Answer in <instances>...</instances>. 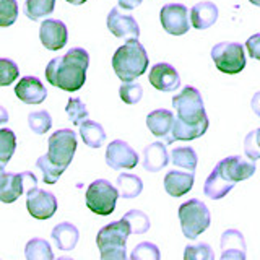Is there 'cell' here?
<instances>
[{
	"label": "cell",
	"instance_id": "cell-29",
	"mask_svg": "<svg viewBox=\"0 0 260 260\" xmlns=\"http://www.w3.org/2000/svg\"><path fill=\"white\" fill-rule=\"evenodd\" d=\"M171 161L177 168H184L187 171H195L197 168V153L190 146H177L171 151Z\"/></svg>",
	"mask_w": 260,
	"mask_h": 260
},
{
	"label": "cell",
	"instance_id": "cell-26",
	"mask_svg": "<svg viewBox=\"0 0 260 260\" xmlns=\"http://www.w3.org/2000/svg\"><path fill=\"white\" fill-rule=\"evenodd\" d=\"M80 135L83 138L85 145H88L89 148H100L106 140V132L103 125L89 119H86L83 124H80Z\"/></svg>",
	"mask_w": 260,
	"mask_h": 260
},
{
	"label": "cell",
	"instance_id": "cell-37",
	"mask_svg": "<svg viewBox=\"0 0 260 260\" xmlns=\"http://www.w3.org/2000/svg\"><path fill=\"white\" fill-rule=\"evenodd\" d=\"M20 70L13 60L0 57V86H8L18 78Z\"/></svg>",
	"mask_w": 260,
	"mask_h": 260
},
{
	"label": "cell",
	"instance_id": "cell-14",
	"mask_svg": "<svg viewBox=\"0 0 260 260\" xmlns=\"http://www.w3.org/2000/svg\"><path fill=\"white\" fill-rule=\"evenodd\" d=\"M108 28L119 39H138L140 28L132 15L122 13L119 8H112L108 15Z\"/></svg>",
	"mask_w": 260,
	"mask_h": 260
},
{
	"label": "cell",
	"instance_id": "cell-4",
	"mask_svg": "<svg viewBox=\"0 0 260 260\" xmlns=\"http://www.w3.org/2000/svg\"><path fill=\"white\" fill-rule=\"evenodd\" d=\"M179 219L185 238L197 239L199 236L208 230L210 211L207 205L199 199H192L179 207Z\"/></svg>",
	"mask_w": 260,
	"mask_h": 260
},
{
	"label": "cell",
	"instance_id": "cell-25",
	"mask_svg": "<svg viewBox=\"0 0 260 260\" xmlns=\"http://www.w3.org/2000/svg\"><path fill=\"white\" fill-rule=\"evenodd\" d=\"M233 187H234V184L230 182V181H226V179L223 177V174L219 173V169L215 166V169L211 171V174L205 181L203 192H205L207 197L218 200V199H223L224 195L233 189Z\"/></svg>",
	"mask_w": 260,
	"mask_h": 260
},
{
	"label": "cell",
	"instance_id": "cell-32",
	"mask_svg": "<svg viewBox=\"0 0 260 260\" xmlns=\"http://www.w3.org/2000/svg\"><path fill=\"white\" fill-rule=\"evenodd\" d=\"M36 166H38V169L41 171V173H43V181L46 184H49V185H52V184H55L57 181H59V177L63 174V171H65V169H62L59 166H55L54 162L47 158V154L41 156L36 161Z\"/></svg>",
	"mask_w": 260,
	"mask_h": 260
},
{
	"label": "cell",
	"instance_id": "cell-9",
	"mask_svg": "<svg viewBox=\"0 0 260 260\" xmlns=\"http://www.w3.org/2000/svg\"><path fill=\"white\" fill-rule=\"evenodd\" d=\"M159 20L166 32L173 36H182L189 31V10L182 4H168L161 8Z\"/></svg>",
	"mask_w": 260,
	"mask_h": 260
},
{
	"label": "cell",
	"instance_id": "cell-24",
	"mask_svg": "<svg viewBox=\"0 0 260 260\" xmlns=\"http://www.w3.org/2000/svg\"><path fill=\"white\" fill-rule=\"evenodd\" d=\"M24 193V182H23V173H7L2 184H0V202L4 203H13L18 200Z\"/></svg>",
	"mask_w": 260,
	"mask_h": 260
},
{
	"label": "cell",
	"instance_id": "cell-12",
	"mask_svg": "<svg viewBox=\"0 0 260 260\" xmlns=\"http://www.w3.org/2000/svg\"><path fill=\"white\" fill-rule=\"evenodd\" d=\"M216 168L219 169V173L223 174L226 181H230L233 184L239 181H246L250 176H254L255 173V162L252 159H246L242 156H230L224 158L223 161H219Z\"/></svg>",
	"mask_w": 260,
	"mask_h": 260
},
{
	"label": "cell",
	"instance_id": "cell-18",
	"mask_svg": "<svg viewBox=\"0 0 260 260\" xmlns=\"http://www.w3.org/2000/svg\"><path fill=\"white\" fill-rule=\"evenodd\" d=\"M221 258H246V241L238 230H228L223 233Z\"/></svg>",
	"mask_w": 260,
	"mask_h": 260
},
{
	"label": "cell",
	"instance_id": "cell-31",
	"mask_svg": "<svg viewBox=\"0 0 260 260\" xmlns=\"http://www.w3.org/2000/svg\"><path fill=\"white\" fill-rule=\"evenodd\" d=\"M16 148V137L12 128H0V165L7 166Z\"/></svg>",
	"mask_w": 260,
	"mask_h": 260
},
{
	"label": "cell",
	"instance_id": "cell-46",
	"mask_svg": "<svg viewBox=\"0 0 260 260\" xmlns=\"http://www.w3.org/2000/svg\"><path fill=\"white\" fill-rule=\"evenodd\" d=\"M65 2H69L72 5H81V4H85L86 0H65Z\"/></svg>",
	"mask_w": 260,
	"mask_h": 260
},
{
	"label": "cell",
	"instance_id": "cell-48",
	"mask_svg": "<svg viewBox=\"0 0 260 260\" xmlns=\"http://www.w3.org/2000/svg\"><path fill=\"white\" fill-rule=\"evenodd\" d=\"M250 4H254V5H257V7H260V0H249Z\"/></svg>",
	"mask_w": 260,
	"mask_h": 260
},
{
	"label": "cell",
	"instance_id": "cell-2",
	"mask_svg": "<svg viewBox=\"0 0 260 260\" xmlns=\"http://www.w3.org/2000/svg\"><path fill=\"white\" fill-rule=\"evenodd\" d=\"M148 55L138 39H128L112 55V67L122 81H134L146 72Z\"/></svg>",
	"mask_w": 260,
	"mask_h": 260
},
{
	"label": "cell",
	"instance_id": "cell-11",
	"mask_svg": "<svg viewBox=\"0 0 260 260\" xmlns=\"http://www.w3.org/2000/svg\"><path fill=\"white\" fill-rule=\"evenodd\" d=\"M26 195V208L32 218L49 219L51 216H54V213L57 211V199L54 193L36 187V189L29 190Z\"/></svg>",
	"mask_w": 260,
	"mask_h": 260
},
{
	"label": "cell",
	"instance_id": "cell-45",
	"mask_svg": "<svg viewBox=\"0 0 260 260\" xmlns=\"http://www.w3.org/2000/svg\"><path fill=\"white\" fill-rule=\"evenodd\" d=\"M5 122H8V112L4 106H0V124H5Z\"/></svg>",
	"mask_w": 260,
	"mask_h": 260
},
{
	"label": "cell",
	"instance_id": "cell-40",
	"mask_svg": "<svg viewBox=\"0 0 260 260\" xmlns=\"http://www.w3.org/2000/svg\"><path fill=\"white\" fill-rule=\"evenodd\" d=\"M184 257L187 260H193V258L211 260V258H215V254H213V250H211V247L208 246V244L200 242V244H195V246H187Z\"/></svg>",
	"mask_w": 260,
	"mask_h": 260
},
{
	"label": "cell",
	"instance_id": "cell-41",
	"mask_svg": "<svg viewBox=\"0 0 260 260\" xmlns=\"http://www.w3.org/2000/svg\"><path fill=\"white\" fill-rule=\"evenodd\" d=\"M130 257H132L134 260H137V258H159V250L151 242H140L134 249Z\"/></svg>",
	"mask_w": 260,
	"mask_h": 260
},
{
	"label": "cell",
	"instance_id": "cell-38",
	"mask_svg": "<svg viewBox=\"0 0 260 260\" xmlns=\"http://www.w3.org/2000/svg\"><path fill=\"white\" fill-rule=\"evenodd\" d=\"M120 100L125 104H137L143 96V88L140 83H134V81H124V85L119 89Z\"/></svg>",
	"mask_w": 260,
	"mask_h": 260
},
{
	"label": "cell",
	"instance_id": "cell-43",
	"mask_svg": "<svg viewBox=\"0 0 260 260\" xmlns=\"http://www.w3.org/2000/svg\"><path fill=\"white\" fill-rule=\"evenodd\" d=\"M143 0H119V7L124 8V10H134L138 5H140Z\"/></svg>",
	"mask_w": 260,
	"mask_h": 260
},
{
	"label": "cell",
	"instance_id": "cell-27",
	"mask_svg": "<svg viewBox=\"0 0 260 260\" xmlns=\"http://www.w3.org/2000/svg\"><path fill=\"white\" fill-rule=\"evenodd\" d=\"M117 190H119L120 197L134 199V197H138V195L142 193L143 182H142V179L135 174L122 173L117 177Z\"/></svg>",
	"mask_w": 260,
	"mask_h": 260
},
{
	"label": "cell",
	"instance_id": "cell-16",
	"mask_svg": "<svg viewBox=\"0 0 260 260\" xmlns=\"http://www.w3.org/2000/svg\"><path fill=\"white\" fill-rule=\"evenodd\" d=\"M15 94L24 104H41L47 98V89L36 77H23L15 86Z\"/></svg>",
	"mask_w": 260,
	"mask_h": 260
},
{
	"label": "cell",
	"instance_id": "cell-7",
	"mask_svg": "<svg viewBox=\"0 0 260 260\" xmlns=\"http://www.w3.org/2000/svg\"><path fill=\"white\" fill-rule=\"evenodd\" d=\"M77 151V134L70 128H60L49 137L47 158L55 166L67 169Z\"/></svg>",
	"mask_w": 260,
	"mask_h": 260
},
{
	"label": "cell",
	"instance_id": "cell-21",
	"mask_svg": "<svg viewBox=\"0 0 260 260\" xmlns=\"http://www.w3.org/2000/svg\"><path fill=\"white\" fill-rule=\"evenodd\" d=\"M192 26L197 29H207L218 20V7L213 2H199L190 10Z\"/></svg>",
	"mask_w": 260,
	"mask_h": 260
},
{
	"label": "cell",
	"instance_id": "cell-39",
	"mask_svg": "<svg viewBox=\"0 0 260 260\" xmlns=\"http://www.w3.org/2000/svg\"><path fill=\"white\" fill-rule=\"evenodd\" d=\"M244 151H246L249 159H260V127L246 137V140H244Z\"/></svg>",
	"mask_w": 260,
	"mask_h": 260
},
{
	"label": "cell",
	"instance_id": "cell-23",
	"mask_svg": "<svg viewBox=\"0 0 260 260\" xmlns=\"http://www.w3.org/2000/svg\"><path fill=\"white\" fill-rule=\"evenodd\" d=\"M208 128V119L200 122V124L195 125H189L184 124L177 117H174V124H173V130H171V142H189V140H195V138L202 137L207 132Z\"/></svg>",
	"mask_w": 260,
	"mask_h": 260
},
{
	"label": "cell",
	"instance_id": "cell-34",
	"mask_svg": "<svg viewBox=\"0 0 260 260\" xmlns=\"http://www.w3.org/2000/svg\"><path fill=\"white\" fill-rule=\"evenodd\" d=\"M28 125L35 134L38 135H43L46 132H49L52 127V119H51V114L47 111H36V112H31L28 116Z\"/></svg>",
	"mask_w": 260,
	"mask_h": 260
},
{
	"label": "cell",
	"instance_id": "cell-22",
	"mask_svg": "<svg viewBox=\"0 0 260 260\" xmlns=\"http://www.w3.org/2000/svg\"><path fill=\"white\" fill-rule=\"evenodd\" d=\"M51 236L57 249H60V250H73L80 239L78 228L73 226L72 223H59L52 230Z\"/></svg>",
	"mask_w": 260,
	"mask_h": 260
},
{
	"label": "cell",
	"instance_id": "cell-5",
	"mask_svg": "<svg viewBox=\"0 0 260 260\" xmlns=\"http://www.w3.org/2000/svg\"><path fill=\"white\" fill-rule=\"evenodd\" d=\"M173 106L177 111V119L184 124L195 125L208 119L202 94L193 86H185L181 93L176 94L173 98Z\"/></svg>",
	"mask_w": 260,
	"mask_h": 260
},
{
	"label": "cell",
	"instance_id": "cell-35",
	"mask_svg": "<svg viewBox=\"0 0 260 260\" xmlns=\"http://www.w3.org/2000/svg\"><path fill=\"white\" fill-rule=\"evenodd\" d=\"M65 111H67V116L72 120L73 125L83 124V122L88 119V109H86V106L81 103L80 98H70Z\"/></svg>",
	"mask_w": 260,
	"mask_h": 260
},
{
	"label": "cell",
	"instance_id": "cell-20",
	"mask_svg": "<svg viewBox=\"0 0 260 260\" xmlns=\"http://www.w3.org/2000/svg\"><path fill=\"white\" fill-rule=\"evenodd\" d=\"M169 162V156L165 143L154 142L143 150V168L150 173H158L166 168Z\"/></svg>",
	"mask_w": 260,
	"mask_h": 260
},
{
	"label": "cell",
	"instance_id": "cell-28",
	"mask_svg": "<svg viewBox=\"0 0 260 260\" xmlns=\"http://www.w3.org/2000/svg\"><path fill=\"white\" fill-rule=\"evenodd\" d=\"M55 8V0H26L24 2V15L29 20L38 21L44 16H49Z\"/></svg>",
	"mask_w": 260,
	"mask_h": 260
},
{
	"label": "cell",
	"instance_id": "cell-17",
	"mask_svg": "<svg viewBox=\"0 0 260 260\" xmlns=\"http://www.w3.org/2000/svg\"><path fill=\"white\" fill-rule=\"evenodd\" d=\"M173 124H174V114L168 109H156L146 116V127L150 128V132L158 138H165L168 145L173 143L171 142Z\"/></svg>",
	"mask_w": 260,
	"mask_h": 260
},
{
	"label": "cell",
	"instance_id": "cell-8",
	"mask_svg": "<svg viewBox=\"0 0 260 260\" xmlns=\"http://www.w3.org/2000/svg\"><path fill=\"white\" fill-rule=\"evenodd\" d=\"M211 59L216 69L228 75H236L246 67V54L239 43H219L211 49Z\"/></svg>",
	"mask_w": 260,
	"mask_h": 260
},
{
	"label": "cell",
	"instance_id": "cell-1",
	"mask_svg": "<svg viewBox=\"0 0 260 260\" xmlns=\"http://www.w3.org/2000/svg\"><path fill=\"white\" fill-rule=\"evenodd\" d=\"M88 65V52L81 47H73L65 55L55 57L47 63L46 78L52 86L60 88L63 91H78L85 85Z\"/></svg>",
	"mask_w": 260,
	"mask_h": 260
},
{
	"label": "cell",
	"instance_id": "cell-33",
	"mask_svg": "<svg viewBox=\"0 0 260 260\" xmlns=\"http://www.w3.org/2000/svg\"><path fill=\"white\" fill-rule=\"evenodd\" d=\"M124 219L130 226L132 234H145L150 228V218L140 210H130L124 215Z\"/></svg>",
	"mask_w": 260,
	"mask_h": 260
},
{
	"label": "cell",
	"instance_id": "cell-13",
	"mask_svg": "<svg viewBox=\"0 0 260 260\" xmlns=\"http://www.w3.org/2000/svg\"><path fill=\"white\" fill-rule=\"evenodd\" d=\"M39 39L43 46L49 51H60V49L67 44L69 31L65 23L60 20L47 18L43 21L39 28Z\"/></svg>",
	"mask_w": 260,
	"mask_h": 260
},
{
	"label": "cell",
	"instance_id": "cell-19",
	"mask_svg": "<svg viewBox=\"0 0 260 260\" xmlns=\"http://www.w3.org/2000/svg\"><path fill=\"white\" fill-rule=\"evenodd\" d=\"M193 187V173L169 171L165 176V189L171 197H182Z\"/></svg>",
	"mask_w": 260,
	"mask_h": 260
},
{
	"label": "cell",
	"instance_id": "cell-36",
	"mask_svg": "<svg viewBox=\"0 0 260 260\" xmlns=\"http://www.w3.org/2000/svg\"><path fill=\"white\" fill-rule=\"evenodd\" d=\"M18 18V2L16 0H0V28L12 26Z\"/></svg>",
	"mask_w": 260,
	"mask_h": 260
},
{
	"label": "cell",
	"instance_id": "cell-44",
	"mask_svg": "<svg viewBox=\"0 0 260 260\" xmlns=\"http://www.w3.org/2000/svg\"><path fill=\"white\" fill-rule=\"evenodd\" d=\"M250 106H252V111H254V112L257 114V116L260 117V91L254 94V98H252Z\"/></svg>",
	"mask_w": 260,
	"mask_h": 260
},
{
	"label": "cell",
	"instance_id": "cell-30",
	"mask_svg": "<svg viewBox=\"0 0 260 260\" xmlns=\"http://www.w3.org/2000/svg\"><path fill=\"white\" fill-rule=\"evenodd\" d=\"M24 255H26V258H29V260H35V258L51 260V258H54L51 244L44 239H41V238H35L26 244V247H24Z\"/></svg>",
	"mask_w": 260,
	"mask_h": 260
},
{
	"label": "cell",
	"instance_id": "cell-6",
	"mask_svg": "<svg viewBox=\"0 0 260 260\" xmlns=\"http://www.w3.org/2000/svg\"><path fill=\"white\" fill-rule=\"evenodd\" d=\"M120 197L117 187H114L106 179H98L86 189V207L96 215L108 216L116 210L117 199Z\"/></svg>",
	"mask_w": 260,
	"mask_h": 260
},
{
	"label": "cell",
	"instance_id": "cell-15",
	"mask_svg": "<svg viewBox=\"0 0 260 260\" xmlns=\"http://www.w3.org/2000/svg\"><path fill=\"white\" fill-rule=\"evenodd\" d=\"M148 80L151 86L156 88L158 91H176L181 85V77H179L177 70L173 65L165 62L153 65Z\"/></svg>",
	"mask_w": 260,
	"mask_h": 260
},
{
	"label": "cell",
	"instance_id": "cell-47",
	"mask_svg": "<svg viewBox=\"0 0 260 260\" xmlns=\"http://www.w3.org/2000/svg\"><path fill=\"white\" fill-rule=\"evenodd\" d=\"M5 166H2L0 165V184H2V181H4V177H5Z\"/></svg>",
	"mask_w": 260,
	"mask_h": 260
},
{
	"label": "cell",
	"instance_id": "cell-42",
	"mask_svg": "<svg viewBox=\"0 0 260 260\" xmlns=\"http://www.w3.org/2000/svg\"><path fill=\"white\" fill-rule=\"evenodd\" d=\"M246 47H247V52L252 59H257L260 60V32L257 35L250 36L247 41H246Z\"/></svg>",
	"mask_w": 260,
	"mask_h": 260
},
{
	"label": "cell",
	"instance_id": "cell-3",
	"mask_svg": "<svg viewBox=\"0 0 260 260\" xmlns=\"http://www.w3.org/2000/svg\"><path fill=\"white\" fill-rule=\"evenodd\" d=\"M130 234H132L130 233V226L124 218L120 221H114L101 228L96 236V244L100 247L101 258H125V244Z\"/></svg>",
	"mask_w": 260,
	"mask_h": 260
},
{
	"label": "cell",
	"instance_id": "cell-10",
	"mask_svg": "<svg viewBox=\"0 0 260 260\" xmlns=\"http://www.w3.org/2000/svg\"><path fill=\"white\" fill-rule=\"evenodd\" d=\"M106 162L112 169H134L138 165L137 151L124 140H114L106 150Z\"/></svg>",
	"mask_w": 260,
	"mask_h": 260
}]
</instances>
